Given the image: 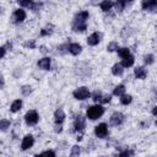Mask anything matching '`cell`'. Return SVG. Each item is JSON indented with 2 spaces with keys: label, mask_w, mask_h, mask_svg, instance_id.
<instances>
[{
  "label": "cell",
  "mask_w": 157,
  "mask_h": 157,
  "mask_svg": "<svg viewBox=\"0 0 157 157\" xmlns=\"http://www.w3.org/2000/svg\"><path fill=\"white\" fill-rule=\"evenodd\" d=\"M104 113V108L99 104H96V105H92V107H88L87 109V118L91 119V120H96L98 118H101Z\"/></svg>",
  "instance_id": "cell-1"
},
{
  "label": "cell",
  "mask_w": 157,
  "mask_h": 157,
  "mask_svg": "<svg viewBox=\"0 0 157 157\" xmlns=\"http://www.w3.org/2000/svg\"><path fill=\"white\" fill-rule=\"evenodd\" d=\"M74 97L78 101H83V99H87L90 97V91L87 87H78L74 91Z\"/></svg>",
  "instance_id": "cell-2"
},
{
  "label": "cell",
  "mask_w": 157,
  "mask_h": 157,
  "mask_svg": "<svg viewBox=\"0 0 157 157\" xmlns=\"http://www.w3.org/2000/svg\"><path fill=\"white\" fill-rule=\"evenodd\" d=\"M38 120H39V117H38V113L36 110H29L25 115V121L28 125H34L38 123Z\"/></svg>",
  "instance_id": "cell-3"
},
{
  "label": "cell",
  "mask_w": 157,
  "mask_h": 157,
  "mask_svg": "<svg viewBox=\"0 0 157 157\" xmlns=\"http://www.w3.org/2000/svg\"><path fill=\"white\" fill-rule=\"evenodd\" d=\"M94 134H96V136L99 137V139L105 137L107 134H108V126H107V124H104V123L98 124V125L94 128Z\"/></svg>",
  "instance_id": "cell-4"
},
{
  "label": "cell",
  "mask_w": 157,
  "mask_h": 157,
  "mask_svg": "<svg viewBox=\"0 0 157 157\" xmlns=\"http://www.w3.org/2000/svg\"><path fill=\"white\" fill-rule=\"evenodd\" d=\"M142 9L150 12H157V1L156 0H144L142 1Z\"/></svg>",
  "instance_id": "cell-5"
},
{
  "label": "cell",
  "mask_w": 157,
  "mask_h": 157,
  "mask_svg": "<svg viewBox=\"0 0 157 157\" xmlns=\"http://www.w3.org/2000/svg\"><path fill=\"white\" fill-rule=\"evenodd\" d=\"M25 18H26V12H25L22 9H17V10L13 12V15H12V22H13V23H20V22H22Z\"/></svg>",
  "instance_id": "cell-6"
},
{
  "label": "cell",
  "mask_w": 157,
  "mask_h": 157,
  "mask_svg": "<svg viewBox=\"0 0 157 157\" xmlns=\"http://www.w3.org/2000/svg\"><path fill=\"white\" fill-rule=\"evenodd\" d=\"M33 142H34L33 136H32V135H26V136L23 137L22 142H21V148H22L23 151H26V150H28V148H31V147L33 146Z\"/></svg>",
  "instance_id": "cell-7"
},
{
  "label": "cell",
  "mask_w": 157,
  "mask_h": 157,
  "mask_svg": "<svg viewBox=\"0 0 157 157\" xmlns=\"http://www.w3.org/2000/svg\"><path fill=\"white\" fill-rule=\"evenodd\" d=\"M124 121V115L120 112H115L110 117V124L112 125H120Z\"/></svg>",
  "instance_id": "cell-8"
},
{
  "label": "cell",
  "mask_w": 157,
  "mask_h": 157,
  "mask_svg": "<svg viewBox=\"0 0 157 157\" xmlns=\"http://www.w3.org/2000/svg\"><path fill=\"white\" fill-rule=\"evenodd\" d=\"M74 126H75V130L82 131L83 128H85V118L81 117V115H78V117L75 119V121H74Z\"/></svg>",
  "instance_id": "cell-9"
},
{
  "label": "cell",
  "mask_w": 157,
  "mask_h": 157,
  "mask_svg": "<svg viewBox=\"0 0 157 157\" xmlns=\"http://www.w3.org/2000/svg\"><path fill=\"white\" fill-rule=\"evenodd\" d=\"M99 40H101V34L96 32V33H92V34L87 38V44H88V45H96V44L99 43Z\"/></svg>",
  "instance_id": "cell-10"
},
{
  "label": "cell",
  "mask_w": 157,
  "mask_h": 157,
  "mask_svg": "<svg viewBox=\"0 0 157 157\" xmlns=\"http://www.w3.org/2000/svg\"><path fill=\"white\" fill-rule=\"evenodd\" d=\"M65 119V113L63 109H56L55 113H54V121L56 124H61Z\"/></svg>",
  "instance_id": "cell-11"
},
{
  "label": "cell",
  "mask_w": 157,
  "mask_h": 157,
  "mask_svg": "<svg viewBox=\"0 0 157 157\" xmlns=\"http://www.w3.org/2000/svg\"><path fill=\"white\" fill-rule=\"evenodd\" d=\"M87 18H88V12L87 11H81V12L75 15L74 22H86Z\"/></svg>",
  "instance_id": "cell-12"
},
{
  "label": "cell",
  "mask_w": 157,
  "mask_h": 157,
  "mask_svg": "<svg viewBox=\"0 0 157 157\" xmlns=\"http://www.w3.org/2000/svg\"><path fill=\"white\" fill-rule=\"evenodd\" d=\"M81 50H82V48H81V45L78 43H72V44L69 45V52L72 55H78L81 53Z\"/></svg>",
  "instance_id": "cell-13"
},
{
  "label": "cell",
  "mask_w": 157,
  "mask_h": 157,
  "mask_svg": "<svg viewBox=\"0 0 157 157\" xmlns=\"http://www.w3.org/2000/svg\"><path fill=\"white\" fill-rule=\"evenodd\" d=\"M38 66L43 70H49L50 69V59L49 58H42L38 61Z\"/></svg>",
  "instance_id": "cell-14"
},
{
  "label": "cell",
  "mask_w": 157,
  "mask_h": 157,
  "mask_svg": "<svg viewBox=\"0 0 157 157\" xmlns=\"http://www.w3.org/2000/svg\"><path fill=\"white\" fill-rule=\"evenodd\" d=\"M134 74H135V76H136L137 78H145V77H146V75H147V71H146V69H145V67L140 66V67H136V69H135Z\"/></svg>",
  "instance_id": "cell-15"
},
{
  "label": "cell",
  "mask_w": 157,
  "mask_h": 157,
  "mask_svg": "<svg viewBox=\"0 0 157 157\" xmlns=\"http://www.w3.org/2000/svg\"><path fill=\"white\" fill-rule=\"evenodd\" d=\"M72 29L75 32H83L86 29V22H74Z\"/></svg>",
  "instance_id": "cell-16"
},
{
  "label": "cell",
  "mask_w": 157,
  "mask_h": 157,
  "mask_svg": "<svg viewBox=\"0 0 157 157\" xmlns=\"http://www.w3.org/2000/svg\"><path fill=\"white\" fill-rule=\"evenodd\" d=\"M123 71H124V69H123V65H121V64H114L113 67H112V72H113V75H115V76L123 75Z\"/></svg>",
  "instance_id": "cell-17"
},
{
  "label": "cell",
  "mask_w": 157,
  "mask_h": 157,
  "mask_svg": "<svg viewBox=\"0 0 157 157\" xmlns=\"http://www.w3.org/2000/svg\"><path fill=\"white\" fill-rule=\"evenodd\" d=\"M21 107H22V101H21V99H16V101L12 102L10 110L13 112V113H16V112H18V110L21 109Z\"/></svg>",
  "instance_id": "cell-18"
},
{
  "label": "cell",
  "mask_w": 157,
  "mask_h": 157,
  "mask_svg": "<svg viewBox=\"0 0 157 157\" xmlns=\"http://www.w3.org/2000/svg\"><path fill=\"white\" fill-rule=\"evenodd\" d=\"M132 64H134V56L132 55H129V56L124 58L123 63H121L123 67H130V66H132Z\"/></svg>",
  "instance_id": "cell-19"
},
{
  "label": "cell",
  "mask_w": 157,
  "mask_h": 157,
  "mask_svg": "<svg viewBox=\"0 0 157 157\" xmlns=\"http://www.w3.org/2000/svg\"><path fill=\"white\" fill-rule=\"evenodd\" d=\"M112 6H113V2H112V1H109V0H104V1H102V2H101V9H102L104 12L109 11Z\"/></svg>",
  "instance_id": "cell-20"
},
{
  "label": "cell",
  "mask_w": 157,
  "mask_h": 157,
  "mask_svg": "<svg viewBox=\"0 0 157 157\" xmlns=\"http://www.w3.org/2000/svg\"><path fill=\"white\" fill-rule=\"evenodd\" d=\"M124 92H125V87H124V85H118L115 88H114V91H113V94L114 96H123L124 94Z\"/></svg>",
  "instance_id": "cell-21"
},
{
  "label": "cell",
  "mask_w": 157,
  "mask_h": 157,
  "mask_svg": "<svg viewBox=\"0 0 157 157\" xmlns=\"http://www.w3.org/2000/svg\"><path fill=\"white\" fill-rule=\"evenodd\" d=\"M53 28H54L53 25H48V26H45V27L40 31V36H49V34H52V33H53Z\"/></svg>",
  "instance_id": "cell-22"
},
{
  "label": "cell",
  "mask_w": 157,
  "mask_h": 157,
  "mask_svg": "<svg viewBox=\"0 0 157 157\" xmlns=\"http://www.w3.org/2000/svg\"><path fill=\"white\" fill-rule=\"evenodd\" d=\"M118 54H119L120 58L124 59V58H126V56L130 55V50L128 48H120V49H118Z\"/></svg>",
  "instance_id": "cell-23"
},
{
  "label": "cell",
  "mask_w": 157,
  "mask_h": 157,
  "mask_svg": "<svg viewBox=\"0 0 157 157\" xmlns=\"http://www.w3.org/2000/svg\"><path fill=\"white\" fill-rule=\"evenodd\" d=\"M131 101H132V97H131L130 94H123V96L120 97V103H121V104H125V105H126V104H129Z\"/></svg>",
  "instance_id": "cell-24"
},
{
  "label": "cell",
  "mask_w": 157,
  "mask_h": 157,
  "mask_svg": "<svg viewBox=\"0 0 157 157\" xmlns=\"http://www.w3.org/2000/svg\"><path fill=\"white\" fill-rule=\"evenodd\" d=\"M78 155H80V147L78 146H72V148H71V153H70V157H78Z\"/></svg>",
  "instance_id": "cell-25"
},
{
  "label": "cell",
  "mask_w": 157,
  "mask_h": 157,
  "mask_svg": "<svg viewBox=\"0 0 157 157\" xmlns=\"http://www.w3.org/2000/svg\"><path fill=\"white\" fill-rule=\"evenodd\" d=\"M21 92H22V94H23V96H28V94L32 92V87H31V86H28V85H26V86H22V88H21Z\"/></svg>",
  "instance_id": "cell-26"
},
{
  "label": "cell",
  "mask_w": 157,
  "mask_h": 157,
  "mask_svg": "<svg viewBox=\"0 0 157 157\" xmlns=\"http://www.w3.org/2000/svg\"><path fill=\"white\" fill-rule=\"evenodd\" d=\"M0 128H1L2 131H5L7 128H10V121L6 120V119H2V120L0 121Z\"/></svg>",
  "instance_id": "cell-27"
},
{
  "label": "cell",
  "mask_w": 157,
  "mask_h": 157,
  "mask_svg": "<svg viewBox=\"0 0 157 157\" xmlns=\"http://www.w3.org/2000/svg\"><path fill=\"white\" fill-rule=\"evenodd\" d=\"M118 49V43L117 42H110L109 44H108V47H107V50L108 52H114V50H117Z\"/></svg>",
  "instance_id": "cell-28"
},
{
  "label": "cell",
  "mask_w": 157,
  "mask_h": 157,
  "mask_svg": "<svg viewBox=\"0 0 157 157\" xmlns=\"http://www.w3.org/2000/svg\"><path fill=\"white\" fill-rule=\"evenodd\" d=\"M102 92L101 91H94L93 92V96H92V98H93V101L94 102H99L101 101V98H102Z\"/></svg>",
  "instance_id": "cell-29"
},
{
  "label": "cell",
  "mask_w": 157,
  "mask_h": 157,
  "mask_svg": "<svg viewBox=\"0 0 157 157\" xmlns=\"http://www.w3.org/2000/svg\"><path fill=\"white\" fill-rule=\"evenodd\" d=\"M42 5H43L42 2H32L29 7H31V10H33V11H37V10H39V9L42 7Z\"/></svg>",
  "instance_id": "cell-30"
},
{
  "label": "cell",
  "mask_w": 157,
  "mask_h": 157,
  "mask_svg": "<svg viewBox=\"0 0 157 157\" xmlns=\"http://www.w3.org/2000/svg\"><path fill=\"white\" fill-rule=\"evenodd\" d=\"M125 5H126V1H117V2H115V7H117V10H119V11H121Z\"/></svg>",
  "instance_id": "cell-31"
},
{
  "label": "cell",
  "mask_w": 157,
  "mask_h": 157,
  "mask_svg": "<svg viewBox=\"0 0 157 157\" xmlns=\"http://www.w3.org/2000/svg\"><path fill=\"white\" fill-rule=\"evenodd\" d=\"M144 59H145V63L148 64V65L153 63V55H152V54H147V55H145Z\"/></svg>",
  "instance_id": "cell-32"
},
{
  "label": "cell",
  "mask_w": 157,
  "mask_h": 157,
  "mask_svg": "<svg viewBox=\"0 0 157 157\" xmlns=\"http://www.w3.org/2000/svg\"><path fill=\"white\" fill-rule=\"evenodd\" d=\"M40 156L42 157H55V153H54V151H44L43 153H40Z\"/></svg>",
  "instance_id": "cell-33"
},
{
  "label": "cell",
  "mask_w": 157,
  "mask_h": 157,
  "mask_svg": "<svg viewBox=\"0 0 157 157\" xmlns=\"http://www.w3.org/2000/svg\"><path fill=\"white\" fill-rule=\"evenodd\" d=\"M109 101H110V96L109 94H103L101 101H99V103H108Z\"/></svg>",
  "instance_id": "cell-34"
},
{
  "label": "cell",
  "mask_w": 157,
  "mask_h": 157,
  "mask_svg": "<svg viewBox=\"0 0 157 157\" xmlns=\"http://www.w3.org/2000/svg\"><path fill=\"white\" fill-rule=\"evenodd\" d=\"M132 153H134L132 151H123L118 157H131V156H132Z\"/></svg>",
  "instance_id": "cell-35"
},
{
  "label": "cell",
  "mask_w": 157,
  "mask_h": 157,
  "mask_svg": "<svg viewBox=\"0 0 157 157\" xmlns=\"http://www.w3.org/2000/svg\"><path fill=\"white\" fill-rule=\"evenodd\" d=\"M18 4H20L21 6H31L32 1H29V0H27V1H18Z\"/></svg>",
  "instance_id": "cell-36"
},
{
  "label": "cell",
  "mask_w": 157,
  "mask_h": 157,
  "mask_svg": "<svg viewBox=\"0 0 157 157\" xmlns=\"http://www.w3.org/2000/svg\"><path fill=\"white\" fill-rule=\"evenodd\" d=\"M25 47H29V48H34L36 47V43H34V40H31V42H27L26 44H25Z\"/></svg>",
  "instance_id": "cell-37"
},
{
  "label": "cell",
  "mask_w": 157,
  "mask_h": 157,
  "mask_svg": "<svg viewBox=\"0 0 157 157\" xmlns=\"http://www.w3.org/2000/svg\"><path fill=\"white\" fill-rule=\"evenodd\" d=\"M5 52H6V45L1 47V58H4V56H5Z\"/></svg>",
  "instance_id": "cell-38"
},
{
  "label": "cell",
  "mask_w": 157,
  "mask_h": 157,
  "mask_svg": "<svg viewBox=\"0 0 157 157\" xmlns=\"http://www.w3.org/2000/svg\"><path fill=\"white\" fill-rule=\"evenodd\" d=\"M152 114H153V115H157V105L152 109Z\"/></svg>",
  "instance_id": "cell-39"
},
{
  "label": "cell",
  "mask_w": 157,
  "mask_h": 157,
  "mask_svg": "<svg viewBox=\"0 0 157 157\" xmlns=\"http://www.w3.org/2000/svg\"><path fill=\"white\" fill-rule=\"evenodd\" d=\"M34 157H42V156H40V155H36Z\"/></svg>",
  "instance_id": "cell-40"
},
{
  "label": "cell",
  "mask_w": 157,
  "mask_h": 157,
  "mask_svg": "<svg viewBox=\"0 0 157 157\" xmlns=\"http://www.w3.org/2000/svg\"><path fill=\"white\" fill-rule=\"evenodd\" d=\"M156 125H157V121H156Z\"/></svg>",
  "instance_id": "cell-41"
}]
</instances>
